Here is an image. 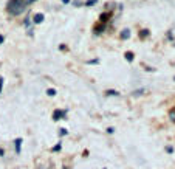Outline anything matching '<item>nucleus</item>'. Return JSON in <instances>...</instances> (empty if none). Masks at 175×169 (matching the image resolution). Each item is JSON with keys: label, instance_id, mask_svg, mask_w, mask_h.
<instances>
[{"label": "nucleus", "instance_id": "obj_1", "mask_svg": "<svg viewBox=\"0 0 175 169\" xmlns=\"http://www.w3.org/2000/svg\"><path fill=\"white\" fill-rule=\"evenodd\" d=\"M25 6H27L25 0H9L8 5H6V9H8L9 14H13V16H19V14L25 9Z\"/></svg>", "mask_w": 175, "mask_h": 169}, {"label": "nucleus", "instance_id": "obj_2", "mask_svg": "<svg viewBox=\"0 0 175 169\" xmlns=\"http://www.w3.org/2000/svg\"><path fill=\"white\" fill-rule=\"evenodd\" d=\"M64 116H65L64 110H54V113H53V119H62Z\"/></svg>", "mask_w": 175, "mask_h": 169}, {"label": "nucleus", "instance_id": "obj_3", "mask_svg": "<svg viewBox=\"0 0 175 169\" xmlns=\"http://www.w3.org/2000/svg\"><path fill=\"white\" fill-rule=\"evenodd\" d=\"M43 19H45V17H43V14H36L33 20H34V23H40V22H42Z\"/></svg>", "mask_w": 175, "mask_h": 169}, {"label": "nucleus", "instance_id": "obj_4", "mask_svg": "<svg viewBox=\"0 0 175 169\" xmlns=\"http://www.w3.org/2000/svg\"><path fill=\"white\" fill-rule=\"evenodd\" d=\"M130 36V30H122V33H121V39H127Z\"/></svg>", "mask_w": 175, "mask_h": 169}, {"label": "nucleus", "instance_id": "obj_5", "mask_svg": "<svg viewBox=\"0 0 175 169\" xmlns=\"http://www.w3.org/2000/svg\"><path fill=\"white\" fill-rule=\"evenodd\" d=\"M104 30H106V27H104V25H98V27H95V33H96V34H99V33L104 31Z\"/></svg>", "mask_w": 175, "mask_h": 169}, {"label": "nucleus", "instance_id": "obj_6", "mask_svg": "<svg viewBox=\"0 0 175 169\" xmlns=\"http://www.w3.org/2000/svg\"><path fill=\"white\" fill-rule=\"evenodd\" d=\"M20 144H22V138H17L16 140V151H17V154L20 152Z\"/></svg>", "mask_w": 175, "mask_h": 169}, {"label": "nucleus", "instance_id": "obj_7", "mask_svg": "<svg viewBox=\"0 0 175 169\" xmlns=\"http://www.w3.org/2000/svg\"><path fill=\"white\" fill-rule=\"evenodd\" d=\"M109 17H110V14H109V13H106V14H101V17H99V19H101V22L104 23V22H107V20H109Z\"/></svg>", "mask_w": 175, "mask_h": 169}, {"label": "nucleus", "instance_id": "obj_8", "mask_svg": "<svg viewBox=\"0 0 175 169\" xmlns=\"http://www.w3.org/2000/svg\"><path fill=\"white\" fill-rule=\"evenodd\" d=\"M124 56H126V59H127V61H133V53H132V51H127Z\"/></svg>", "mask_w": 175, "mask_h": 169}, {"label": "nucleus", "instance_id": "obj_9", "mask_svg": "<svg viewBox=\"0 0 175 169\" xmlns=\"http://www.w3.org/2000/svg\"><path fill=\"white\" fill-rule=\"evenodd\" d=\"M47 95H48V96H54V95H56V90H54V88H48V90H47Z\"/></svg>", "mask_w": 175, "mask_h": 169}, {"label": "nucleus", "instance_id": "obj_10", "mask_svg": "<svg viewBox=\"0 0 175 169\" xmlns=\"http://www.w3.org/2000/svg\"><path fill=\"white\" fill-rule=\"evenodd\" d=\"M149 36V31L147 30H143L141 33H140V37H147Z\"/></svg>", "mask_w": 175, "mask_h": 169}, {"label": "nucleus", "instance_id": "obj_11", "mask_svg": "<svg viewBox=\"0 0 175 169\" xmlns=\"http://www.w3.org/2000/svg\"><path fill=\"white\" fill-rule=\"evenodd\" d=\"M96 2H98V0H87V2H85V5H87V6H91V5H95Z\"/></svg>", "mask_w": 175, "mask_h": 169}, {"label": "nucleus", "instance_id": "obj_12", "mask_svg": "<svg viewBox=\"0 0 175 169\" xmlns=\"http://www.w3.org/2000/svg\"><path fill=\"white\" fill-rule=\"evenodd\" d=\"M107 95H109V96H118V92H115V90H109Z\"/></svg>", "mask_w": 175, "mask_h": 169}, {"label": "nucleus", "instance_id": "obj_13", "mask_svg": "<svg viewBox=\"0 0 175 169\" xmlns=\"http://www.w3.org/2000/svg\"><path fill=\"white\" fill-rule=\"evenodd\" d=\"M169 116H170V119H172V121H175V110H172V112L169 113Z\"/></svg>", "mask_w": 175, "mask_h": 169}, {"label": "nucleus", "instance_id": "obj_14", "mask_svg": "<svg viewBox=\"0 0 175 169\" xmlns=\"http://www.w3.org/2000/svg\"><path fill=\"white\" fill-rule=\"evenodd\" d=\"M59 133H61V135H65V133H67V129H61V132H59Z\"/></svg>", "mask_w": 175, "mask_h": 169}, {"label": "nucleus", "instance_id": "obj_15", "mask_svg": "<svg viewBox=\"0 0 175 169\" xmlns=\"http://www.w3.org/2000/svg\"><path fill=\"white\" fill-rule=\"evenodd\" d=\"M33 2H36V0H25V3H27V5H30V3H33Z\"/></svg>", "mask_w": 175, "mask_h": 169}, {"label": "nucleus", "instance_id": "obj_16", "mask_svg": "<svg viewBox=\"0 0 175 169\" xmlns=\"http://www.w3.org/2000/svg\"><path fill=\"white\" fill-rule=\"evenodd\" d=\"M2 85H3V78H0V92H2Z\"/></svg>", "mask_w": 175, "mask_h": 169}, {"label": "nucleus", "instance_id": "obj_17", "mask_svg": "<svg viewBox=\"0 0 175 169\" xmlns=\"http://www.w3.org/2000/svg\"><path fill=\"white\" fill-rule=\"evenodd\" d=\"M0 43H3V36H0Z\"/></svg>", "mask_w": 175, "mask_h": 169}, {"label": "nucleus", "instance_id": "obj_18", "mask_svg": "<svg viewBox=\"0 0 175 169\" xmlns=\"http://www.w3.org/2000/svg\"><path fill=\"white\" fill-rule=\"evenodd\" d=\"M62 2H64V3H70V0H62Z\"/></svg>", "mask_w": 175, "mask_h": 169}]
</instances>
